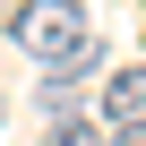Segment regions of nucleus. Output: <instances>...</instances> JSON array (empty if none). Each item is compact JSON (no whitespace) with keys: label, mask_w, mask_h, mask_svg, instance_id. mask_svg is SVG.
<instances>
[{"label":"nucleus","mask_w":146,"mask_h":146,"mask_svg":"<svg viewBox=\"0 0 146 146\" xmlns=\"http://www.w3.org/2000/svg\"><path fill=\"white\" fill-rule=\"evenodd\" d=\"M9 43L52 69V60H69L86 43V9H78V0H17V9H9Z\"/></svg>","instance_id":"1"},{"label":"nucleus","mask_w":146,"mask_h":146,"mask_svg":"<svg viewBox=\"0 0 146 146\" xmlns=\"http://www.w3.org/2000/svg\"><path fill=\"white\" fill-rule=\"evenodd\" d=\"M120 120H146V60L112 69V86H103V129H120Z\"/></svg>","instance_id":"2"},{"label":"nucleus","mask_w":146,"mask_h":146,"mask_svg":"<svg viewBox=\"0 0 146 146\" xmlns=\"http://www.w3.org/2000/svg\"><path fill=\"white\" fill-rule=\"evenodd\" d=\"M43 146H103L95 120H43Z\"/></svg>","instance_id":"3"},{"label":"nucleus","mask_w":146,"mask_h":146,"mask_svg":"<svg viewBox=\"0 0 146 146\" xmlns=\"http://www.w3.org/2000/svg\"><path fill=\"white\" fill-rule=\"evenodd\" d=\"M103 146H146V120H120V129H103Z\"/></svg>","instance_id":"4"}]
</instances>
